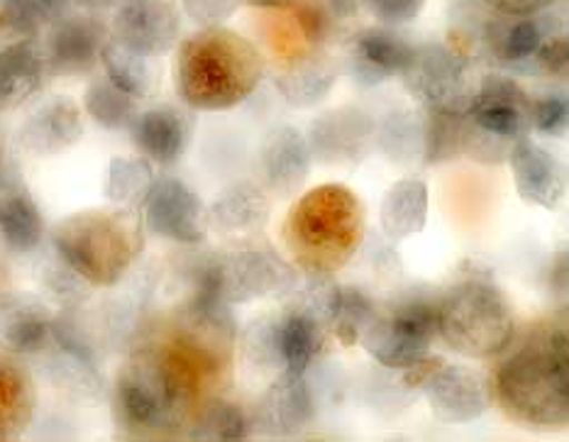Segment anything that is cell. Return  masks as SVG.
I'll return each mask as SVG.
<instances>
[{"label": "cell", "instance_id": "obj_7", "mask_svg": "<svg viewBox=\"0 0 569 442\" xmlns=\"http://www.w3.org/2000/svg\"><path fill=\"white\" fill-rule=\"evenodd\" d=\"M533 130V101L513 79L489 73L481 79L469 113L462 118V152L485 164L509 159L516 140Z\"/></svg>", "mask_w": 569, "mask_h": 442}, {"label": "cell", "instance_id": "obj_13", "mask_svg": "<svg viewBox=\"0 0 569 442\" xmlns=\"http://www.w3.org/2000/svg\"><path fill=\"white\" fill-rule=\"evenodd\" d=\"M181 18L169 0H126L118 6L113 37L147 57H162L177 47Z\"/></svg>", "mask_w": 569, "mask_h": 442}, {"label": "cell", "instance_id": "obj_40", "mask_svg": "<svg viewBox=\"0 0 569 442\" xmlns=\"http://www.w3.org/2000/svg\"><path fill=\"white\" fill-rule=\"evenodd\" d=\"M567 98L546 96L533 101V128L546 134H562L567 128Z\"/></svg>", "mask_w": 569, "mask_h": 442}, {"label": "cell", "instance_id": "obj_41", "mask_svg": "<svg viewBox=\"0 0 569 442\" xmlns=\"http://www.w3.org/2000/svg\"><path fill=\"white\" fill-rule=\"evenodd\" d=\"M181 3L187 16L203 28H216V24L226 22L242 6L240 0H181Z\"/></svg>", "mask_w": 569, "mask_h": 442}, {"label": "cell", "instance_id": "obj_3", "mask_svg": "<svg viewBox=\"0 0 569 442\" xmlns=\"http://www.w3.org/2000/svg\"><path fill=\"white\" fill-rule=\"evenodd\" d=\"M142 244V223L132 208L77 213L61 220L54 230L61 262L93 287L118 284Z\"/></svg>", "mask_w": 569, "mask_h": 442}, {"label": "cell", "instance_id": "obj_26", "mask_svg": "<svg viewBox=\"0 0 569 442\" xmlns=\"http://www.w3.org/2000/svg\"><path fill=\"white\" fill-rule=\"evenodd\" d=\"M44 238V218L34 199L20 183L10 181L0 189V240L8 250L28 254L40 248Z\"/></svg>", "mask_w": 569, "mask_h": 442}, {"label": "cell", "instance_id": "obj_45", "mask_svg": "<svg viewBox=\"0 0 569 442\" xmlns=\"http://www.w3.org/2000/svg\"><path fill=\"white\" fill-rule=\"evenodd\" d=\"M12 179H10V174H8V169H6V157H3V144H0V189L6 187V183H10Z\"/></svg>", "mask_w": 569, "mask_h": 442}, {"label": "cell", "instance_id": "obj_15", "mask_svg": "<svg viewBox=\"0 0 569 442\" xmlns=\"http://www.w3.org/2000/svg\"><path fill=\"white\" fill-rule=\"evenodd\" d=\"M375 120L362 110H330L311 128V154L326 164H352L367 157L375 142Z\"/></svg>", "mask_w": 569, "mask_h": 442}, {"label": "cell", "instance_id": "obj_19", "mask_svg": "<svg viewBox=\"0 0 569 442\" xmlns=\"http://www.w3.org/2000/svg\"><path fill=\"white\" fill-rule=\"evenodd\" d=\"M316 419V396L306 374L281 372L259 403V423L269 435L289 438L301 433Z\"/></svg>", "mask_w": 569, "mask_h": 442}, {"label": "cell", "instance_id": "obj_30", "mask_svg": "<svg viewBox=\"0 0 569 442\" xmlns=\"http://www.w3.org/2000/svg\"><path fill=\"white\" fill-rule=\"evenodd\" d=\"M101 64L106 67V77L118 89L130 93L132 98H150L159 89V67L157 57H147L134 49L118 42L113 34L108 37L101 52Z\"/></svg>", "mask_w": 569, "mask_h": 442}, {"label": "cell", "instance_id": "obj_1", "mask_svg": "<svg viewBox=\"0 0 569 442\" xmlns=\"http://www.w3.org/2000/svg\"><path fill=\"white\" fill-rule=\"evenodd\" d=\"M174 79L179 96L198 110L242 103L264 77V61L238 32L203 28L179 44Z\"/></svg>", "mask_w": 569, "mask_h": 442}, {"label": "cell", "instance_id": "obj_4", "mask_svg": "<svg viewBox=\"0 0 569 442\" xmlns=\"http://www.w3.org/2000/svg\"><path fill=\"white\" fill-rule=\"evenodd\" d=\"M193 389L164 352L142 350L122 364L116 382V419L134 433L174 431L189 419Z\"/></svg>", "mask_w": 569, "mask_h": 442}, {"label": "cell", "instance_id": "obj_44", "mask_svg": "<svg viewBox=\"0 0 569 442\" xmlns=\"http://www.w3.org/2000/svg\"><path fill=\"white\" fill-rule=\"evenodd\" d=\"M244 6L252 8H264V10H283V8H293L299 0H240Z\"/></svg>", "mask_w": 569, "mask_h": 442}, {"label": "cell", "instance_id": "obj_20", "mask_svg": "<svg viewBox=\"0 0 569 442\" xmlns=\"http://www.w3.org/2000/svg\"><path fill=\"white\" fill-rule=\"evenodd\" d=\"M54 315L30 293L0 299V348L12 354H34L52 340Z\"/></svg>", "mask_w": 569, "mask_h": 442}, {"label": "cell", "instance_id": "obj_16", "mask_svg": "<svg viewBox=\"0 0 569 442\" xmlns=\"http://www.w3.org/2000/svg\"><path fill=\"white\" fill-rule=\"evenodd\" d=\"M132 142L140 154L157 164H174L189 150L193 118L177 106H154L140 110L130 125Z\"/></svg>", "mask_w": 569, "mask_h": 442}, {"label": "cell", "instance_id": "obj_8", "mask_svg": "<svg viewBox=\"0 0 569 442\" xmlns=\"http://www.w3.org/2000/svg\"><path fill=\"white\" fill-rule=\"evenodd\" d=\"M403 83L426 110L450 115H467L481 79L472 64L445 44L413 47L403 69Z\"/></svg>", "mask_w": 569, "mask_h": 442}, {"label": "cell", "instance_id": "obj_21", "mask_svg": "<svg viewBox=\"0 0 569 442\" xmlns=\"http://www.w3.org/2000/svg\"><path fill=\"white\" fill-rule=\"evenodd\" d=\"M413 44L391 28H369L355 37L350 64L355 79L365 86H377L387 79L401 77Z\"/></svg>", "mask_w": 569, "mask_h": 442}, {"label": "cell", "instance_id": "obj_2", "mask_svg": "<svg viewBox=\"0 0 569 442\" xmlns=\"http://www.w3.org/2000/svg\"><path fill=\"white\" fill-rule=\"evenodd\" d=\"M497 396L513 421L558 428L569 415L567 333L552 330L533 345L518 350L497 372Z\"/></svg>", "mask_w": 569, "mask_h": 442}, {"label": "cell", "instance_id": "obj_22", "mask_svg": "<svg viewBox=\"0 0 569 442\" xmlns=\"http://www.w3.org/2000/svg\"><path fill=\"white\" fill-rule=\"evenodd\" d=\"M259 162H262L269 187L277 193L291 195L303 187L308 174H311L313 154L299 130L291 125H279L267 132Z\"/></svg>", "mask_w": 569, "mask_h": 442}, {"label": "cell", "instance_id": "obj_6", "mask_svg": "<svg viewBox=\"0 0 569 442\" xmlns=\"http://www.w3.org/2000/svg\"><path fill=\"white\" fill-rule=\"evenodd\" d=\"M362 240V205L345 187H323L306 195L289 220V242L313 272H332Z\"/></svg>", "mask_w": 569, "mask_h": 442}, {"label": "cell", "instance_id": "obj_31", "mask_svg": "<svg viewBox=\"0 0 569 442\" xmlns=\"http://www.w3.org/2000/svg\"><path fill=\"white\" fill-rule=\"evenodd\" d=\"M71 0H0V32L16 40H34L69 12Z\"/></svg>", "mask_w": 569, "mask_h": 442}, {"label": "cell", "instance_id": "obj_43", "mask_svg": "<svg viewBox=\"0 0 569 442\" xmlns=\"http://www.w3.org/2000/svg\"><path fill=\"white\" fill-rule=\"evenodd\" d=\"M71 3L91 10V12H101V10H110V8L122 6L126 0H71Z\"/></svg>", "mask_w": 569, "mask_h": 442}, {"label": "cell", "instance_id": "obj_14", "mask_svg": "<svg viewBox=\"0 0 569 442\" xmlns=\"http://www.w3.org/2000/svg\"><path fill=\"white\" fill-rule=\"evenodd\" d=\"M432 413L445 423L477 421L489 406L487 389L481 379L457 364H438L420 384Z\"/></svg>", "mask_w": 569, "mask_h": 442}, {"label": "cell", "instance_id": "obj_12", "mask_svg": "<svg viewBox=\"0 0 569 442\" xmlns=\"http://www.w3.org/2000/svg\"><path fill=\"white\" fill-rule=\"evenodd\" d=\"M108 28L96 16H67L49 28L44 42L47 71L54 77H81L101 61Z\"/></svg>", "mask_w": 569, "mask_h": 442}, {"label": "cell", "instance_id": "obj_42", "mask_svg": "<svg viewBox=\"0 0 569 442\" xmlns=\"http://www.w3.org/2000/svg\"><path fill=\"white\" fill-rule=\"evenodd\" d=\"M485 3L501 16H536V12L550 8L555 0H485Z\"/></svg>", "mask_w": 569, "mask_h": 442}, {"label": "cell", "instance_id": "obj_11", "mask_svg": "<svg viewBox=\"0 0 569 442\" xmlns=\"http://www.w3.org/2000/svg\"><path fill=\"white\" fill-rule=\"evenodd\" d=\"M142 208L147 230L159 238L179 244H201L208 235L206 203L179 179H157Z\"/></svg>", "mask_w": 569, "mask_h": 442}, {"label": "cell", "instance_id": "obj_5", "mask_svg": "<svg viewBox=\"0 0 569 442\" xmlns=\"http://www.w3.org/2000/svg\"><path fill=\"white\" fill-rule=\"evenodd\" d=\"M516 321L489 277H469L438 303V335L469 360H489L511 345Z\"/></svg>", "mask_w": 569, "mask_h": 442}, {"label": "cell", "instance_id": "obj_29", "mask_svg": "<svg viewBox=\"0 0 569 442\" xmlns=\"http://www.w3.org/2000/svg\"><path fill=\"white\" fill-rule=\"evenodd\" d=\"M428 220V189L418 179H401L381 201V228L396 242L416 235Z\"/></svg>", "mask_w": 569, "mask_h": 442}, {"label": "cell", "instance_id": "obj_18", "mask_svg": "<svg viewBox=\"0 0 569 442\" xmlns=\"http://www.w3.org/2000/svg\"><path fill=\"white\" fill-rule=\"evenodd\" d=\"M83 134L79 106L71 98H49L24 118L18 132L22 150L34 157H52L77 144Z\"/></svg>", "mask_w": 569, "mask_h": 442}, {"label": "cell", "instance_id": "obj_38", "mask_svg": "<svg viewBox=\"0 0 569 442\" xmlns=\"http://www.w3.org/2000/svg\"><path fill=\"white\" fill-rule=\"evenodd\" d=\"M530 69L546 71L550 77H565L569 69V40L565 34H552L542 40Z\"/></svg>", "mask_w": 569, "mask_h": 442}, {"label": "cell", "instance_id": "obj_32", "mask_svg": "<svg viewBox=\"0 0 569 442\" xmlns=\"http://www.w3.org/2000/svg\"><path fill=\"white\" fill-rule=\"evenodd\" d=\"M154 169L147 157H113L108 164L106 195L120 208H142L147 193L154 187Z\"/></svg>", "mask_w": 569, "mask_h": 442}, {"label": "cell", "instance_id": "obj_27", "mask_svg": "<svg viewBox=\"0 0 569 442\" xmlns=\"http://www.w3.org/2000/svg\"><path fill=\"white\" fill-rule=\"evenodd\" d=\"M269 220V201L254 183H234L228 191H222L213 208L208 211V225L218 228L230 235H244L257 232Z\"/></svg>", "mask_w": 569, "mask_h": 442}, {"label": "cell", "instance_id": "obj_24", "mask_svg": "<svg viewBox=\"0 0 569 442\" xmlns=\"http://www.w3.org/2000/svg\"><path fill=\"white\" fill-rule=\"evenodd\" d=\"M47 61L34 40H16L0 49V108L24 106L42 91Z\"/></svg>", "mask_w": 569, "mask_h": 442}, {"label": "cell", "instance_id": "obj_23", "mask_svg": "<svg viewBox=\"0 0 569 442\" xmlns=\"http://www.w3.org/2000/svg\"><path fill=\"white\" fill-rule=\"evenodd\" d=\"M181 333L208 362H226L234 340V318L230 313V305L196 293L193 301L183 309Z\"/></svg>", "mask_w": 569, "mask_h": 442}, {"label": "cell", "instance_id": "obj_9", "mask_svg": "<svg viewBox=\"0 0 569 442\" xmlns=\"http://www.w3.org/2000/svg\"><path fill=\"white\" fill-rule=\"evenodd\" d=\"M289 281V269L277 254L240 250L216 254L198 267L196 293L228 305L264 299Z\"/></svg>", "mask_w": 569, "mask_h": 442}, {"label": "cell", "instance_id": "obj_10", "mask_svg": "<svg viewBox=\"0 0 569 442\" xmlns=\"http://www.w3.org/2000/svg\"><path fill=\"white\" fill-rule=\"evenodd\" d=\"M438 338V305L408 301L389 313H377L362 335V348L389 370L406 372L430 354Z\"/></svg>", "mask_w": 569, "mask_h": 442}, {"label": "cell", "instance_id": "obj_35", "mask_svg": "<svg viewBox=\"0 0 569 442\" xmlns=\"http://www.w3.org/2000/svg\"><path fill=\"white\" fill-rule=\"evenodd\" d=\"M299 24L313 44L340 40L342 22L355 18V0H299Z\"/></svg>", "mask_w": 569, "mask_h": 442}, {"label": "cell", "instance_id": "obj_33", "mask_svg": "<svg viewBox=\"0 0 569 442\" xmlns=\"http://www.w3.org/2000/svg\"><path fill=\"white\" fill-rule=\"evenodd\" d=\"M377 309L360 289L336 287L328 309V328L338 335L345 348H352L362 340L365 330L375 321Z\"/></svg>", "mask_w": 569, "mask_h": 442}, {"label": "cell", "instance_id": "obj_28", "mask_svg": "<svg viewBox=\"0 0 569 442\" xmlns=\"http://www.w3.org/2000/svg\"><path fill=\"white\" fill-rule=\"evenodd\" d=\"M542 40L546 32L530 16H503L491 20L487 28L489 52L513 69H530Z\"/></svg>", "mask_w": 569, "mask_h": 442}, {"label": "cell", "instance_id": "obj_36", "mask_svg": "<svg viewBox=\"0 0 569 442\" xmlns=\"http://www.w3.org/2000/svg\"><path fill=\"white\" fill-rule=\"evenodd\" d=\"M250 435L247 415L228 401H210L208 406L198 411V419L191 425L189 438L193 440H244Z\"/></svg>", "mask_w": 569, "mask_h": 442}, {"label": "cell", "instance_id": "obj_17", "mask_svg": "<svg viewBox=\"0 0 569 442\" xmlns=\"http://www.w3.org/2000/svg\"><path fill=\"white\" fill-rule=\"evenodd\" d=\"M506 162L511 164L516 191L526 203L548 208V211L560 203L565 193V171L546 147L526 134L516 140Z\"/></svg>", "mask_w": 569, "mask_h": 442}, {"label": "cell", "instance_id": "obj_39", "mask_svg": "<svg viewBox=\"0 0 569 442\" xmlns=\"http://www.w3.org/2000/svg\"><path fill=\"white\" fill-rule=\"evenodd\" d=\"M365 6L379 22L396 28L416 20L423 12L426 0H365Z\"/></svg>", "mask_w": 569, "mask_h": 442}, {"label": "cell", "instance_id": "obj_37", "mask_svg": "<svg viewBox=\"0 0 569 442\" xmlns=\"http://www.w3.org/2000/svg\"><path fill=\"white\" fill-rule=\"evenodd\" d=\"M32 389L16 370H0V438L18 431L30 421Z\"/></svg>", "mask_w": 569, "mask_h": 442}, {"label": "cell", "instance_id": "obj_25", "mask_svg": "<svg viewBox=\"0 0 569 442\" xmlns=\"http://www.w3.org/2000/svg\"><path fill=\"white\" fill-rule=\"evenodd\" d=\"M338 77L336 59L323 52H308L287 61L274 73V86L283 101L296 108H308L323 101Z\"/></svg>", "mask_w": 569, "mask_h": 442}, {"label": "cell", "instance_id": "obj_34", "mask_svg": "<svg viewBox=\"0 0 569 442\" xmlns=\"http://www.w3.org/2000/svg\"><path fill=\"white\" fill-rule=\"evenodd\" d=\"M83 108L106 130H130L132 120L140 113L138 98L118 89L108 77L91 81L83 93Z\"/></svg>", "mask_w": 569, "mask_h": 442}]
</instances>
